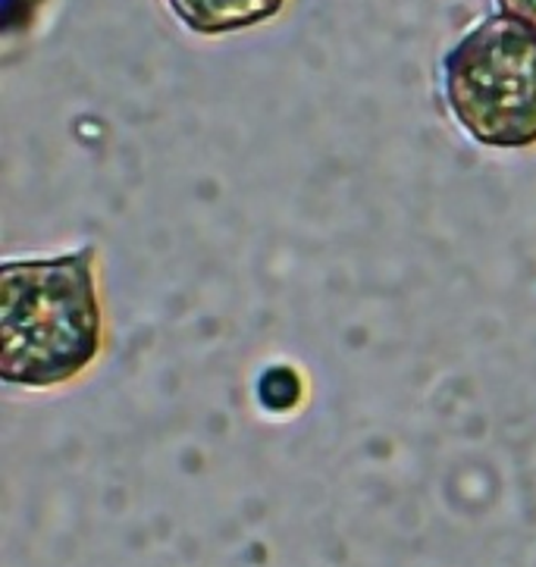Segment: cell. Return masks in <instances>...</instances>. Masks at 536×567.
Instances as JSON below:
<instances>
[{
  "mask_svg": "<svg viewBox=\"0 0 536 567\" xmlns=\"http://www.w3.org/2000/svg\"><path fill=\"white\" fill-rule=\"evenodd\" d=\"M104 342L94 248L0 267V377L54 389L82 377Z\"/></svg>",
  "mask_w": 536,
  "mask_h": 567,
  "instance_id": "cell-1",
  "label": "cell"
},
{
  "mask_svg": "<svg viewBox=\"0 0 536 567\" xmlns=\"http://www.w3.org/2000/svg\"><path fill=\"white\" fill-rule=\"evenodd\" d=\"M445 104L486 147L536 145V25L508 13L483 19L445 54Z\"/></svg>",
  "mask_w": 536,
  "mask_h": 567,
  "instance_id": "cell-2",
  "label": "cell"
},
{
  "mask_svg": "<svg viewBox=\"0 0 536 567\" xmlns=\"http://www.w3.org/2000/svg\"><path fill=\"white\" fill-rule=\"evenodd\" d=\"M167 7L195 35H229L279 17L286 0H167Z\"/></svg>",
  "mask_w": 536,
  "mask_h": 567,
  "instance_id": "cell-3",
  "label": "cell"
},
{
  "mask_svg": "<svg viewBox=\"0 0 536 567\" xmlns=\"http://www.w3.org/2000/svg\"><path fill=\"white\" fill-rule=\"evenodd\" d=\"M502 13L520 19L527 25H536V0H496Z\"/></svg>",
  "mask_w": 536,
  "mask_h": 567,
  "instance_id": "cell-4",
  "label": "cell"
}]
</instances>
